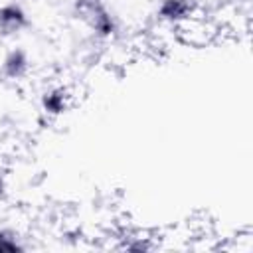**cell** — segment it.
<instances>
[{
	"instance_id": "4",
	"label": "cell",
	"mask_w": 253,
	"mask_h": 253,
	"mask_svg": "<svg viewBox=\"0 0 253 253\" xmlns=\"http://www.w3.org/2000/svg\"><path fill=\"white\" fill-rule=\"evenodd\" d=\"M30 24L28 12L18 2H4L0 4V36H18Z\"/></svg>"
},
{
	"instance_id": "8",
	"label": "cell",
	"mask_w": 253,
	"mask_h": 253,
	"mask_svg": "<svg viewBox=\"0 0 253 253\" xmlns=\"http://www.w3.org/2000/svg\"><path fill=\"white\" fill-rule=\"evenodd\" d=\"M6 190H8V184H6V178L0 174V198L6 194Z\"/></svg>"
},
{
	"instance_id": "6",
	"label": "cell",
	"mask_w": 253,
	"mask_h": 253,
	"mask_svg": "<svg viewBox=\"0 0 253 253\" xmlns=\"http://www.w3.org/2000/svg\"><path fill=\"white\" fill-rule=\"evenodd\" d=\"M28 245L22 241L20 233L10 227H0V253H18L26 251Z\"/></svg>"
},
{
	"instance_id": "7",
	"label": "cell",
	"mask_w": 253,
	"mask_h": 253,
	"mask_svg": "<svg viewBox=\"0 0 253 253\" xmlns=\"http://www.w3.org/2000/svg\"><path fill=\"white\" fill-rule=\"evenodd\" d=\"M119 247L125 251H150V249H154V243L150 241V237H146L142 233H126Z\"/></svg>"
},
{
	"instance_id": "1",
	"label": "cell",
	"mask_w": 253,
	"mask_h": 253,
	"mask_svg": "<svg viewBox=\"0 0 253 253\" xmlns=\"http://www.w3.org/2000/svg\"><path fill=\"white\" fill-rule=\"evenodd\" d=\"M75 16L99 40H113L119 34V20L105 0H75Z\"/></svg>"
},
{
	"instance_id": "2",
	"label": "cell",
	"mask_w": 253,
	"mask_h": 253,
	"mask_svg": "<svg viewBox=\"0 0 253 253\" xmlns=\"http://www.w3.org/2000/svg\"><path fill=\"white\" fill-rule=\"evenodd\" d=\"M196 16V0H160L156 18L166 26H186Z\"/></svg>"
},
{
	"instance_id": "3",
	"label": "cell",
	"mask_w": 253,
	"mask_h": 253,
	"mask_svg": "<svg viewBox=\"0 0 253 253\" xmlns=\"http://www.w3.org/2000/svg\"><path fill=\"white\" fill-rule=\"evenodd\" d=\"M32 59L24 47H12L0 61V75L6 81H22L28 77Z\"/></svg>"
},
{
	"instance_id": "5",
	"label": "cell",
	"mask_w": 253,
	"mask_h": 253,
	"mask_svg": "<svg viewBox=\"0 0 253 253\" xmlns=\"http://www.w3.org/2000/svg\"><path fill=\"white\" fill-rule=\"evenodd\" d=\"M71 107V93L63 85H49L40 95V109L47 117H61Z\"/></svg>"
}]
</instances>
